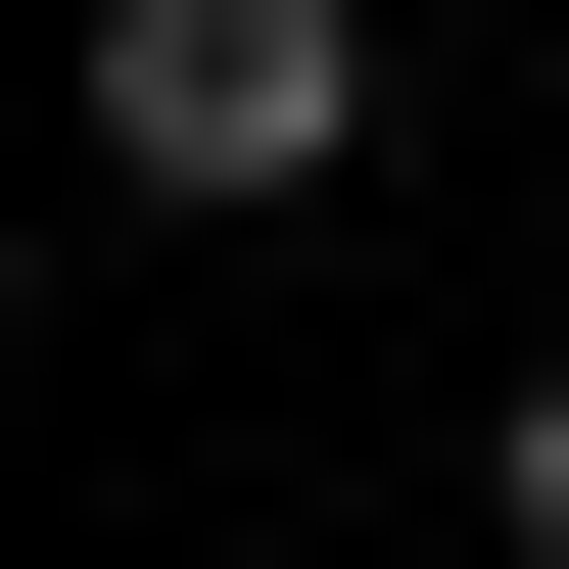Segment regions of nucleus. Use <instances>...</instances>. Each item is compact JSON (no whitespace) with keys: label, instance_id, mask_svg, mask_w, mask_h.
Here are the masks:
<instances>
[{"label":"nucleus","instance_id":"f257e3e1","mask_svg":"<svg viewBox=\"0 0 569 569\" xmlns=\"http://www.w3.org/2000/svg\"><path fill=\"white\" fill-rule=\"evenodd\" d=\"M332 142H380V0H96V190L142 238H284Z\"/></svg>","mask_w":569,"mask_h":569},{"label":"nucleus","instance_id":"f03ea898","mask_svg":"<svg viewBox=\"0 0 569 569\" xmlns=\"http://www.w3.org/2000/svg\"><path fill=\"white\" fill-rule=\"evenodd\" d=\"M475 522H522V569H569V380H522V427H475Z\"/></svg>","mask_w":569,"mask_h":569}]
</instances>
